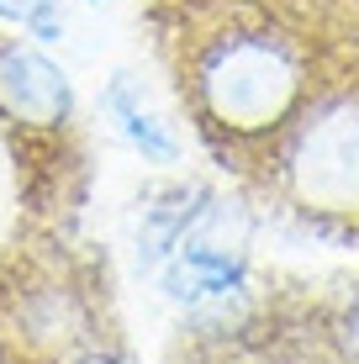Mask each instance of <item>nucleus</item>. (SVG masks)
I'll use <instances>...</instances> for the list:
<instances>
[{
    "instance_id": "1",
    "label": "nucleus",
    "mask_w": 359,
    "mask_h": 364,
    "mask_svg": "<svg viewBox=\"0 0 359 364\" xmlns=\"http://www.w3.org/2000/svg\"><path fill=\"white\" fill-rule=\"evenodd\" d=\"M154 32L191 127L243 174L328 80L312 27L280 0H154Z\"/></svg>"
},
{
    "instance_id": "2",
    "label": "nucleus",
    "mask_w": 359,
    "mask_h": 364,
    "mask_svg": "<svg viewBox=\"0 0 359 364\" xmlns=\"http://www.w3.org/2000/svg\"><path fill=\"white\" fill-rule=\"evenodd\" d=\"M122 338L106 254L64 228H21L0 248V364H80Z\"/></svg>"
},
{
    "instance_id": "3",
    "label": "nucleus",
    "mask_w": 359,
    "mask_h": 364,
    "mask_svg": "<svg viewBox=\"0 0 359 364\" xmlns=\"http://www.w3.org/2000/svg\"><path fill=\"white\" fill-rule=\"evenodd\" d=\"M0 137L16 159L27 222L74 232L85 200L80 95L64 64H53L43 43L16 32H0Z\"/></svg>"
},
{
    "instance_id": "4",
    "label": "nucleus",
    "mask_w": 359,
    "mask_h": 364,
    "mask_svg": "<svg viewBox=\"0 0 359 364\" xmlns=\"http://www.w3.org/2000/svg\"><path fill=\"white\" fill-rule=\"evenodd\" d=\"M280 206L323 228L359 222V80H323L296 122L249 169Z\"/></svg>"
},
{
    "instance_id": "5",
    "label": "nucleus",
    "mask_w": 359,
    "mask_h": 364,
    "mask_svg": "<svg viewBox=\"0 0 359 364\" xmlns=\"http://www.w3.org/2000/svg\"><path fill=\"white\" fill-rule=\"evenodd\" d=\"M164 364H317L306 338V296L275 291L264 317L238 333H180Z\"/></svg>"
},
{
    "instance_id": "6",
    "label": "nucleus",
    "mask_w": 359,
    "mask_h": 364,
    "mask_svg": "<svg viewBox=\"0 0 359 364\" xmlns=\"http://www.w3.org/2000/svg\"><path fill=\"white\" fill-rule=\"evenodd\" d=\"M217 211H222V200H217L212 185H201V180L148 185L138 196V228H132L143 274H154L191 232H201L206 222H217Z\"/></svg>"
},
{
    "instance_id": "7",
    "label": "nucleus",
    "mask_w": 359,
    "mask_h": 364,
    "mask_svg": "<svg viewBox=\"0 0 359 364\" xmlns=\"http://www.w3.org/2000/svg\"><path fill=\"white\" fill-rule=\"evenodd\" d=\"M101 122L111 127V137H117L122 148H132V154L143 159V164H180V154H185L180 127L154 106L148 85L138 80V74H127V69H117L106 80V90H101Z\"/></svg>"
},
{
    "instance_id": "8",
    "label": "nucleus",
    "mask_w": 359,
    "mask_h": 364,
    "mask_svg": "<svg viewBox=\"0 0 359 364\" xmlns=\"http://www.w3.org/2000/svg\"><path fill=\"white\" fill-rule=\"evenodd\" d=\"M306 338L317 364H359V280L306 296Z\"/></svg>"
},
{
    "instance_id": "9",
    "label": "nucleus",
    "mask_w": 359,
    "mask_h": 364,
    "mask_svg": "<svg viewBox=\"0 0 359 364\" xmlns=\"http://www.w3.org/2000/svg\"><path fill=\"white\" fill-rule=\"evenodd\" d=\"M0 27L48 48L69 32V0H0Z\"/></svg>"
},
{
    "instance_id": "10",
    "label": "nucleus",
    "mask_w": 359,
    "mask_h": 364,
    "mask_svg": "<svg viewBox=\"0 0 359 364\" xmlns=\"http://www.w3.org/2000/svg\"><path fill=\"white\" fill-rule=\"evenodd\" d=\"M85 6H101V0H85Z\"/></svg>"
}]
</instances>
